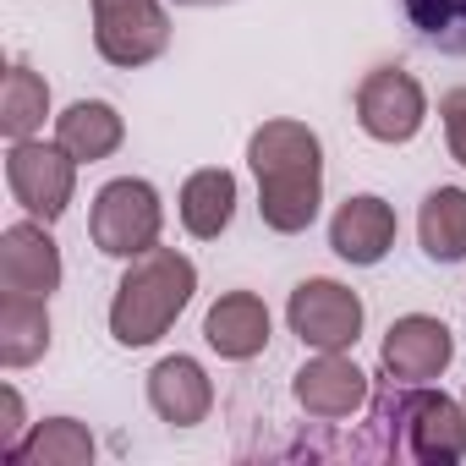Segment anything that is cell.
Instances as JSON below:
<instances>
[{
  "mask_svg": "<svg viewBox=\"0 0 466 466\" xmlns=\"http://www.w3.org/2000/svg\"><path fill=\"white\" fill-rule=\"evenodd\" d=\"M0 411H6V422H0V455H12V450L23 444V428H28V422H23V395H17L12 384L0 390Z\"/></svg>",
  "mask_w": 466,
  "mask_h": 466,
  "instance_id": "603a6c76",
  "label": "cell"
},
{
  "mask_svg": "<svg viewBox=\"0 0 466 466\" xmlns=\"http://www.w3.org/2000/svg\"><path fill=\"white\" fill-rule=\"evenodd\" d=\"M148 406L170 428H198L208 417V406H214V384H208L203 362L181 357V351L165 357V362H154V373H148Z\"/></svg>",
  "mask_w": 466,
  "mask_h": 466,
  "instance_id": "5bb4252c",
  "label": "cell"
},
{
  "mask_svg": "<svg viewBox=\"0 0 466 466\" xmlns=\"http://www.w3.org/2000/svg\"><path fill=\"white\" fill-rule=\"evenodd\" d=\"M248 165L258 176V214L269 230L297 237L324 203V143L302 121H264L248 137Z\"/></svg>",
  "mask_w": 466,
  "mask_h": 466,
  "instance_id": "6da1fadb",
  "label": "cell"
},
{
  "mask_svg": "<svg viewBox=\"0 0 466 466\" xmlns=\"http://www.w3.org/2000/svg\"><path fill=\"white\" fill-rule=\"evenodd\" d=\"M417 237L433 264H461L466 258V187H433L417 214Z\"/></svg>",
  "mask_w": 466,
  "mask_h": 466,
  "instance_id": "ac0fdd59",
  "label": "cell"
},
{
  "mask_svg": "<svg viewBox=\"0 0 466 466\" xmlns=\"http://www.w3.org/2000/svg\"><path fill=\"white\" fill-rule=\"evenodd\" d=\"M192 291H198V269L176 248H148V253L127 258V275H121L116 302H110V335L132 351L154 346L187 313Z\"/></svg>",
  "mask_w": 466,
  "mask_h": 466,
  "instance_id": "7a4b0ae2",
  "label": "cell"
},
{
  "mask_svg": "<svg viewBox=\"0 0 466 466\" xmlns=\"http://www.w3.org/2000/svg\"><path fill=\"white\" fill-rule=\"evenodd\" d=\"M400 17L422 50L466 61V0H400Z\"/></svg>",
  "mask_w": 466,
  "mask_h": 466,
  "instance_id": "44dd1931",
  "label": "cell"
},
{
  "mask_svg": "<svg viewBox=\"0 0 466 466\" xmlns=\"http://www.w3.org/2000/svg\"><path fill=\"white\" fill-rule=\"evenodd\" d=\"M50 351V313L45 297H23V291H0V362L6 368H28Z\"/></svg>",
  "mask_w": 466,
  "mask_h": 466,
  "instance_id": "e0dca14e",
  "label": "cell"
},
{
  "mask_svg": "<svg viewBox=\"0 0 466 466\" xmlns=\"http://www.w3.org/2000/svg\"><path fill=\"white\" fill-rule=\"evenodd\" d=\"M439 121H444V143H450V159L466 165V88H450L439 99Z\"/></svg>",
  "mask_w": 466,
  "mask_h": 466,
  "instance_id": "7402d4cb",
  "label": "cell"
},
{
  "mask_svg": "<svg viewBox=\"0 0 466 466\" xmlns=\"http://www.w3.org/2000/svg\"><path fill=\"white\" fill-rule=\"evenodd\" d=\"M203 340L225 362H253L269 346V308H264V297H253V291H225L208 308V319H203Z\"/></svg>",
  "mask_w": 466,
  "mask_h": 466,
  "instance_id": "4fadbf2b",
  "label": "cell"
},
{
  "mask_svg": "<svg viewBox=\"0 0 466 466\" xmlns=\"http://www.w3.org/2000/svg\"><path fill=\"white\" fill-rule=\"evenodd\" d=\"M45 116H50V83L28 61H17L6 72V83H0V132L12 143H23L45 127Z\"/></svg>",
  "mask_w": 466,
  "mask_h": 466,
  "instance_id": "ffe728a7",
  "label": "cell"
},
{
  "mask_svg": "<svg viewBox=\"0 0 466 466\" xmlns=\"http://www.w3.org/2000/svg\"><path fill=\"white\" fill-rule=\"evenodd\" d=\"M6 461H17V466H88L94 461V433L77 417H50V422H34V433Z\"/></svg>",
  "mask_w": 466,
  "mask_h": 466,
  "instance_id": "d6986e66",
  "label": "cell"
},
{
  "mask_svg": "<svg viewBox=\"0 0 466 466\" xmlns=\"http://www.w3.org/2000/svg\"><path fill=\"white\" fill-rule=\"evenodd\" d=\"M176 208H181L187 237H198V242L225 237L230 214H237V176L219 170V165L192 170V176H187V187H181V203H176Z\"/></svg>",
  "mask_w": 466,
  "mask_h": 466,
  "instance_id": "2e32d148",
  "label": "cell"
},
{
  "mask_svg": "<svg viewBox=\"0 0 466 466\" xmlns=\"http://www.w3.org/2000/svg\"><path fill=\"white\" fill-rule=\"evenodd\" d=\"M357 121L373 143H411L428 121V94L406 66H379L357 83Z\"/></svg>",
  "mask_w": 466,
  "mask_h": 466,
  "instance_id": "ba28073f",
  "label": "cell"
},
{
  "mask_svg": "<svg viewBox=\"0 0 466 466\" xmlns=\"http://www.w3.org/2000/svg\"><path fill=\"white\" fill-rule=\"evenodd\" d=\"M88 6H94V50L110 66L137 72V66L165 56L170 17L159 0H88Z\"/></svg>",
  "mask_w": 466,
  "mask_h": 466,
  "instance_id": "5b68a950",
  "label": "cell"
},
{
  "mask_svg": "<svg viewBox=\"0 0 466 466\" xmlns=\"http://www.w3.org/2000/svg\"><path fill=\"white\" fill-rule=\"evenodd\" d=\"M159 225H165V208H159V192L143 181V176H116L99 187L94 198V214H88V237L105 258H137L148 248H159Z\"/></svg>",
  "mask_w": 466,
  "mask_h": 466,
  "instance_id": "3957f363",
  "label": "cell"
},
{
  "mask_svg": "<svg viewBox=\"0 0 466 466\" xmlns=\"http://www.w3.org/2000/svg\"><path fill=\"white\" fill-rule=\"evenodd\" d=\"M0 286L45 302L61 291V248L50 242L45 219H17L0 230Z\"/></svg>",
  "mask_w": 466,
  "mask_h": 466,
  "instance_id": "8fae6325",
  "label": "cell"
},
{
  "mask_svg": "<svg viewBox=\"0 0 466 466\" xmlns=\"http://www.w3.org/2000/svg\"><path fill=\"white\" fill-rule=\"evenodd\" d=\"M286 324L313 351H351L362 335V297L340 280H302L286 302Z\"/></svg>",
  "mask_w": 466,
  "mask_h": 466,
  "instance_id": "52a82bcc",
  "label": "cell"
},
{
  "mask_svg": "<svg viewBox=\"0 0 466 466\" xmlns=\"http://www.w3.org/2000/svg\"><path fill=\"white\" fill-rule=\"evenodd\" d=\"M395 422L406 428V455L422 461V466H455L466 455V417H461V400H450L444 390H428V384H395L384 390Z\"/></svg>",
  "mask_w": 466,
  "mask_h": 466,
  "instance_id": "277c9868",
  "label": "cell"
},
{
  "mask_svg": "<svg viewBox=\"0 0 466 466\" xmlns=\"http://www.w3.org/2000/svg\"><path fill=\"white\" fill-rule=\"evenodd\" d=\"M6 187L12 198L34 214V219H61L72 208V192H77V159L61 148V143H39V137H23L12 143L6 154Z\"/></svg>",
  "mask_w": 466,
  "mask_h": 466,
  "instance_id": "8992f818",
  "label": "cell"
},
{
  "mask_svg": "<svg viewBox=\"0 0 466 466\" xmlns=\"http://www.w3.org/2000/svg\"><path fill=\"white\" fill-rule=\"evenodd\" d=\"M176 6H230V0H176Z\"/></svg>",
  "mask_w": 466,
  "mask_h": 466,
  "instance_id": "cb8c5ba5",
  "label": "cell"
},
{
  "mask_svg": "<svg viewBox=\"0 0 466 466\" xmlns=\"http://www.w3.org/2000/svg\"><path fill=\"white\" fill-rule=\"evenodd\" d=\"M291 395H297V406H302L308 417H319V422H346V417H357V411L373 400L368 373H362L346 351H319L313 362H302L297 379H291Z\"/></svg>",
  "mask_w": 466,
  "mask_h": 466,
  "instance_id": "30bf717a",
  "label": "cell"
},
{
  "mask_svg": "<svg viewBox=\"0 0 466 466\" xmlns=\"http://www.w3.org/2000/svg\"><path fill=\"white\" fill-rule=\"evenodd\" d=\"M395 230H400L395 208H390L384 198H373V192H357V198H346V203L335 208V219H329V248H335V258H346V264H357V269H373V264H384V253L395 248Z\"/></svg>",
  "mask_w": 466,
  "mask_h": 466,
  "instance_id": "7c38bea8",
  "label": "cell"
},
{
  "mask_svg": "<svg viewBox=\"0 0 466 466\" xmlns=\"http://www.w3.org/2000/svg\"><path fill=\"white\" fill-rule=\"evenodd\" d=\"M450 362H455V335L444 329V319H428V313L395 319L379 346V368L395 384H433Z\"/></svg>",
  "mask_w": 466,
  "mask_h": 466,
  "instance_id": "9c48e42d",
  "label": "cell"
},
{
  "mask_svg": "<svg viewBox=\"0 0 466 466\" xmlns=\"http://www.w3.org/2000/svg\"><path fill=\"white\" fill-rule=\"evenodd\" d=\"M121 137H127V121H121L116 105H105V99H77V105H66V110L56 116V143H61L77 165L110 159V154L121 148Z\"/></svg>",
  "mask_w": 466,
  "mask_h": 466,
  "instance_id": "9a60e30c",
  "label": "cell"
}]
</instances>
